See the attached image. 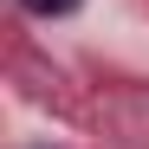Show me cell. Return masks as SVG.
<instances>
[{
    "label": "cell",
    "instance_id": "1",
    "mask_svg": "<svg viewBox=\"0 0 149 149\" xmlns=\"http://www.w3.org/2000/svg\"><path fill=\"white\" fill-rule=\"evenodd\" d=\"M19 7H26L33 19H65V13H78L84 0H19Z\"/></svg>",
    "mask_w": 149,
    "mask_h": 149
}]
</instances>
